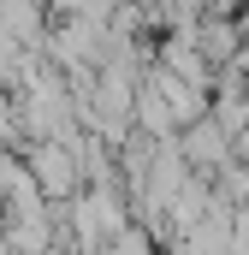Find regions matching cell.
<instances>
[{
  "mask_svg": "<svg viewBox=\"0 0 249 255\" xmlns=\"http://www.w3.org/2000/svg\"><path fill=\"white\" fill-rule=\"evenodd\" d=\"M30 166L42 172V184H48V190H54V196H60V190H71V184H77V166H71L65 154H54V148H30Z\"/></svg>",
  "mask_w": 249,
  "mask_h": 255,
  "instance_id": "obj_1",
  "label": "cell"
}]
</instances>
